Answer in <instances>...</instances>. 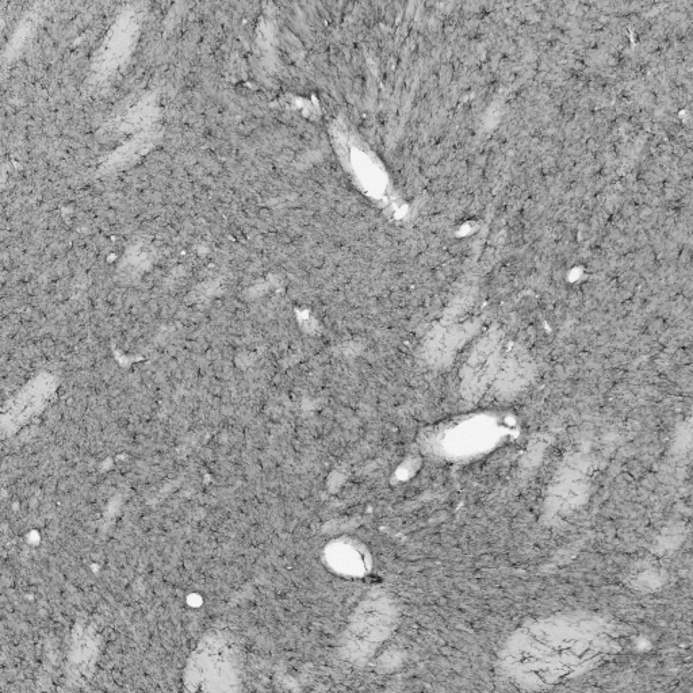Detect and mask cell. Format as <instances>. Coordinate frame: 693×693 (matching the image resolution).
Instances as JSON below:
<instances>
[{
  "mask_svg": "<svg viewBox=\"0 0 693 693\" xmlns=\"http://www.w3.org/2000/svg\"><path fill=\"white\" fill-rule=\"evenodd\" d=\"M239 679V660L235 653L217 638L198 647L187 668L186 681L194 691H220Z\"/></svg>",
  "mask_w": 693,
  "mask_h": 693,
  "instance_id": "1",
  "label": "cell"
},
{
  "mask_svg": "<svg viewBox=\"0 0 693 693\" xmlns=\"http://www.w3.org/2000/svg\"><path fill=\"white\" fill-rule=\"evenodd\" d=\"M48 392L41 389H29L28 392L22 393L17 402H15V412L22 413V420L28 419L34 411L41 407L42 401L47 400Z\"/></svg>",
  "mask_w": 693,
  "mask_h": 693,
  "instance_id": "2",
  "label": "cell"
}]
</instances>
